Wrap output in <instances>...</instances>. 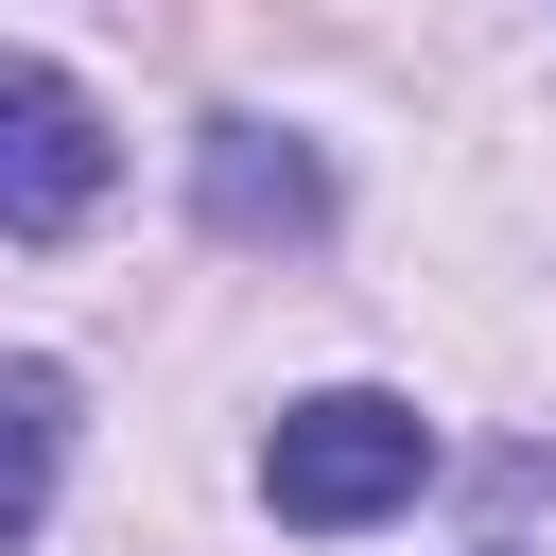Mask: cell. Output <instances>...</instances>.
<instances>
[{"mask_svg": "<svg viewBox=\"0 0 556 556\" xmlns=\"http://www.w3.org/2000/svg\"><path fill=\"white\" fill-rule=\"evenodd\" d=\"M52 469H70V365H0V556L52 521Z\"/></svg>", "mask_w": 556, "mask_h": 556, "instance_id": "4", "label": "cell"}, {"mask_svg": "<svg viewBox=\"0 0 556 556\" xmlns=\"http://www.w3.org/2000/svg\"><path fill=\"white\" fill-rule=\"evenodd\" d=\"M104 174H122L104 104H87L52 52H0V243H52V226H87V208H104Z\"/></svg>", "mask_w": 556, "mask_h": 556, "instance_id": "2", "label": "cell"}, {"mask_svg": "<svg viewBox=\"0 0 556 556\" xmlns=\"http://www.w3.org/2000/svg\"><path fill=\"white\" fill-rule=\"evenodd\" d=\"M191 208H208V243H313L330 226V156L295 122H208L191 139Z\"/></svg>", "mask_w": 556, "mask_h": 556, "instance_id": "3", "label": "cell"}, {"mask_svg": "<svg viewBox=\"0 0 556 556\" xmlns=\"http://www.w3.org/2000/svg\"><path fill=\"white\" fill-rule=\"evenodd\" d=\"M417 486H434V417L382 400V382H330V400H295V417L261 434V504H278L295 539H365V521H400Z\"/></svg>", "mask_w": 556, "mask_h": 556, "instance_id": "1", "label": "cell"}]
</instances>
